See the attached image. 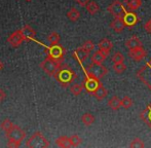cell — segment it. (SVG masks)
I'll use <instances>...</instances> for the list:
<instances>
[{"label": "cell", "instance_id": "obj_1", "mask_svg": "<svg viewBox=\"0 0 151 148\" xmlns=\"http://www.w3.org/2000/svg\"><path fill=\"white\" fill-rule=\"evenodd\" d=\"M54 77L63 88L69 86L75 80L76 73L68 65H61V67L54 74Z\"/></svg>", "mask_w": 151, "mask_h": 148}, {"label": "cell", "instance_id": "obj_2", "mask_svg": "<svg viewBox=\"0 0 151 148\" xmlns=\"http://www.w3.org/2000/svg\"><path fill=\"white\" fill-rule=\"evenodd\" d=\"M26 146L29 148H44L50 146V142L40 132H36L28 139Z\"/></svg>", "mask_w": 151, "mask_h": 148}, {"label": "cell", "instance_id": "obj_3", "mask_svg": "<svg viewBox=\"0 0 151 148\" xmlns=\"http://www.w3.org/2000/svg\"><path fill=\"white\" fill-rule=\"evenodd\" d=\"M45 50L48 58L52 59L55 61H58V62H63L64 56L66 54V50L60 43L50 44V46H46Z\"/></svg>", "mask_w": 151, "mask_h": 148}, {"label": "cell", "instance_id": "obj_4", "mask_svg": "<svg viewBox=\"0 0 151 148\" xmlns=\"http://www.w3.org/2000/svg\"><path fill=\"white\" fill-rule=\"evenodd\" d=\"M62 62H58V61H55L50 58H46L42 61V63L40 64L41 69L44 71L47 75L50 76H54V74L56 73V71L58 70L61 67Z\"/></svg>", "mask_w": 151, "mask_h": 148}, {"label": "cell", "instance_id": "obj_5", "mask_svg": "<svg viewBox=\"0 0 151 148\" xmlns=\"http://www.w3.org/2000/svg\"><path fill=\"white\" fill-rule=\"evenodd\" d=\"M137 77L145 84L146 86H148V88L151 91V63L148 62L147 64H145L137 73H136Z\"/></svg>", "mask_w": 151, "mask_h": 148}, {"label": "cell", "instance_id": "obj_6", "mask_svg": "<svg viewBox=\"0 0 151 148\" xmlns=\"http://www.w3.org/2000/svg\"><path fill=\"white\" fill-rule=\"evenodd\" d=\"M101 84L102 83H101V81H100L99 78L91 75L90 73H86V78H84V81H83V83H82V85H83V88H86V93H88V94L91 95L100 85H101Z\"/></svg>", "mask_w": 151, "mask_h": 148}, {"label": "cell", "instance_id": "obj_7", "mask_svg": "<svg viewBox=\"0 0 151 148\" xmlns=\"http://www.w3.org/2000/svg\"><path fill=\"white\" fill-rule=\"evenodd\" d=\"M5 135L7 137V139H12V140L18 142L19 144H21L22 141L25 139V137H26V132L23 129H21L20 126L14 124L9 132L6 133Z\"/></svg>", "mask_w": 151, "mask_h": 148}, {"label": "cell", "instance_id": "obj_8", "mask_svg": "<svg viewBox=\"0 0 151 148\" xmlns=\"http://www.w3.org/2000/svg\"><path fill=\"white\" fill-rule=\"evenodd\" d=\"M88 73H90L91 75L95 76V77L101 79L102 77H104L105 75H107L108 69L107 67H105L102 64H97V63H91L88 65Z\"/></svg>", "mask_w": 151, "mask_h": 148}, {"label": "cell", "instance_id": "obj_9", "mask_svg": "<svg viewBox=\"0 0 151 148\" xmlns=\"http://www.w3.org/2000/svg\"><path fill=\"white\" fill-rule=\"evenodd\" d=\"M107 10L114 17V18H117V17H121L124 14L125 8L123 7L122 3L119 1V0H114L111 4L107 7Z\"/></svg>", "mask_w": 151, "mask_h": 148}, {"label": "cell", "instance_id": "obj_10", "mask_svg": "<svg viewBox=\"0 0 151 148\" xmlns=\"http://www.w3.org/2000/svg\"><path fill=\"white\" fill-rule=\"evenodd\" d=\"M122 20L125 24V27H129V28H133L136 24L140 21V19L137 17V14L134 11L125 9L124 14L122 16Z\"/></svg>", "mask_w": 151, "mask_h": 148}, {"label": "cell", "instance_id": "obj_11", "mask_svg": "<svg viewBox=\"0 0 151 148\" xmlns=\"http://www.w3.org/2000/svg\"><path fill=\"white\" fill-rule=\"evenodd\" d=\"M129 55L134 61L140 62V61H142L146 57V50H145V48L141 45V46H138V47L129 50Z\"/></svg>", "mask_w": 151, "mask_h": 148}, {"label": "cell", "instance_id": "obj_12", "mask_svg": "<svg viewBox=\"0 0 151 148\" xmlns=\"http://www.w3.org/2000/svg\"><path fill=\"white\" fill-rule=\"evenodd\" d=\"M7 42L12 46V47H19L21 44L24 42V38H23L22 34H21L20 30L14 31L9 35L7 38Z\"/></svg>", "mask_w": 151, "mask_h": 148}, {"label": "cell", "instance_id": "obj_13", "mask_svg": "<svg viewBox=\"0 0 151 148\" xmlns=\"http://www.w3.org/2000/svg\"><path fill=\"white\" fill-rule=\"evenodd\" d=\"M20 32L22 34L24 41H30V40L34 39L36 36V32L34 29H32L29 25H25L22 29H20Z\"/></svg>", "mask_w": 151, "mask_h": 148}, {"label": "cell", "instance_id": "obj_14", "mask_svg": "<svg viewBox=\"0 0 151 148\" xmlns=\"http://www.w3.org/2000/svg\"><path fill=\"white\" fill-rule=\"evenodd\" d=\"M72 56H73V58L75 59L76 61H78L79 63H83L84 61L88 58L90 52H86V50H83L82 47H79V48H76V50H74Z\"/></svg>", "mask_w": 151, "mask_h": 148}, {"label": "cell", "instance_id": "obj_15", "mask_svg": "<svg viewBox=\"0 0 151 148\" xmlns=\"http://www.w3.org/2000/svg\"><path fill=\"white\" fill-rule=\"evenodd\" d=\"M140 117L151 130V103H149L147 105V107L140 113Z\"/></svg>", "mask_w": 151, "mask_h": 148}, {"label": "cell", "instance_id": "obj_16", "mask_svg": "<svg viewBox=\"0 0 151 148\" xmlns=\"http://www.w3.org/2000/svg\"><path fill=\"white\" fill-rule=\"evenodd\" d=\"M108 54L103 50H99L96 52H93V56H91V63H97V64H102L104 61L106 60Z\"/></svg>", "mask_w": 151, "mask_h": 148}, {"label": "cell", "instance_id": "obj_17", "mask_svg": "<svg viewBox=\"0 0 151 148\" xmlns=\"http://www.w3.org/2000/svg\"><path fill=\"white\" fill-rule=\"evenodd\" d=\"M110 27H111L115 32H121V31H123V29L125 28V24L121 17H117V18H115L111 22Z\"/></svg>", "mask_w": 151, "mask_h": 148}, {"label": "cell", "instance_id": "obj_18", "mask_svg": "<svg viewBox=\"0 0 151 148\" xmlns=\"http://www.w3.org/2000/svg\"><path fill=\"white\" fill-rule=\"evenodd\" d=\"M98 46H99V48L101 50H103V52H107V54L109 55L110 50H111L112 47H113V43H112L108 38H104V39H102L101 41L99 42Z\"/></svg>", "mask_w": 151, "mask_h": 148}, {"label": "cell", "instance_id": "obj_19", "mask_svg": "<svg viewBox=\"0 0 151 148\" xmlns=\"http://www.w3.org/2000/svg\"><path fill=\"white\" fill-rule=\"evenodd\" d=\"M108 106L112 110L116 111L121 107V99L117 96H113L108 100Z\"/></svg>", "mask_w": 151, "mask_h": 148}, {"label": "cell", "instance_id": "obj_20", "mask_svg": "<svg viewBox=\"0 0 151 148\" xmlns=\"http://www.w3.org/2000/svg\"><path fill=\"white\" fill-rule=\"evenodd\" d=\"M93 97H95L97 100H99V101H101V100H103V99H105L106 97L108 96V92H107V90H106L105 88H104L103 85H100L99 88H97V90L95 91V92L93 93Z\"/></svg>", "mask_w": 151, "mask_h": 148}, {"label": "cell", "instance_id": "obj_21", "mask_svg": "<svg viewBox=\"0 0 151 148\" xmlns=\"http://www.w3.org/2000/svg\"><path fill=\"white\" fill-rule=\"evenodd\" d=\"M124 44L129 50H131V48H135V47H138V46H141L142 41L139 37L133 36L132 38H129V39H127Z\"/></svg>", "mask_w": 151, "mask_h": 148}, {"label": "cell", "instance_id": "obj_22", "mask_svg": "<svg viewBox=\"0 0 151 148\" xmlns=\"http://www.w3.org/2000/svg\"><path fill=\"white\" fill-rule=\"evenodd\" d=\"M125 4H127L129 10H131V11H136V10L141 7L142 0H125Z\"/></svg>", "mask_w": 151, "mask_h": 148}, {"label": "cell", "instance_id": "obj_23", "mask_svg": "<svg viewBox=\"0 0 151 148\" xmlns=\"http://www.w3.org/2000/svg\"><path fill=\"white\" fill-rule=\"evenodd\" d=\"M86 10L88 11V14H91V16H95L96 14H98V12L100 11L99 4L96 1H93V0H91V1L86 4Z\"/></svg>", "mask_w": 151, "mask_h": 148}, {"label": "cell", "instance_id": "obj_24", "mask_svg": "<svg viewBox=\"0 0 151 148\" xmlns=\"http://www.w3.org/2000/svg\"><path fill=\"white\" fill-rule=\"evenodd\" d=\"M56 144L58 145L59 147L62 148H69L72 147L71 146V142H70V138L66 136H62L60 138H58L56 140Z\"/></svg>", "mask_w": 151, "mask_h": 148}, {"label": "cell", "instance_id": "obj_25", "mask_svg": "<svg viewBox=\"0 0 151 148\" xmlns=\"http://www.w3.org/2000/svg\"><path fill=\"white\" fill-rule=\"evenodd\" d=\"M67 18L69 19L71 22H77L80 18V12L78 11L75 7H72L71 9L67 12Z\"/></svg>", "mask_w": 151, "mask_h": 148}, {"label": "cell", "instance_id": "obj_26", "mask_svg": "<svg viewBox=\"0 0 151 148\" xmlns=\"http://www.w3.org/2000/svg\"><path fill=\"white\" fill-rule=\"evenodd\" d=\"M81 121L83 122L86 126H91L95 122V116L91 113H84L81 116Z\"/></svg>", "mask_w": 151, "mask_h": 148}, {"label": "cell", "instance_id": "obj_27", "mask_svg": "<svg viewBox=\"0 0 151 148\" xmlns=\"http://www.w3.org/2000/svg\"><path fill=\"white\" fill-rule=\"evenodd\" d=\"M132 106H133V100L131 97L124 96L121 99V107H123L124 109H129Z\"/></svg>", "mask_w": 151, "mask_h": 148}, {"label": "cell", "instance_id": "obj_28", "mask_svg": "<svg viewBox=\"0 0 151 148\" xmlns=\"http://www.w3.org/2000/svg\"><path fill=\"white\" fill-rule=\"evenodd\" d=\"M0 126H1V129L5 132V134H6V133H8L10 131V129H12V126H14V124H12V120H9V118H5Z\"/></svg>", "mask_w": 151, "mask_h": 148}, {"label": "cell", "instance_id": "obj_29", "mask_svg": "<svg viewBox=\"0 0 151 148\" xmlns=\"http://www.w3.org/2000/svg\"><path fill=\"white\" fill-rule=\"evenodd\" d=\"M82 90H83V85L82 84H73V85L70 88V91H71V94L74 95V96H79L82 93Z\"/></svg>", "mask_w": 151, "mask_h": 148}, {"label": "cell", "instance_id": "obj_30", "mask_svg": "<svg viewBox=\"0 0 151 148\" xmlns=\"http://www.w3.org/2000/svg\"><path fill=\"white\" fill-rule=\"evenodd\" d=\"M60 35L57 32H52L50 35L47 36V41L50 42V44H55V43H59L60 42Z\"/></svg>", "mask_w": 151, "mask_h": 148}, {"label": "cell", "instance_id": "obj_31", "mask_svg": "<svg viewBox=\"0 0 151 148\" xmlns=\"http://www.w3.org/2000/svg\"><path fill=\"white\" fill-rule=\"evenodd\" d=\"M113 69L117 74H122L125 70H127V65L124 64V62H123V63H117V64L113 65Z\"/></svg>", "mask_w": 151, "mask_h": 148}, {"label": "cell", "instance_id": "obj_32", "mask_svg": "<svg viewBox=\"0 0 151 148\" xmlns=\"http://www.w3.org/2000/svg\"><path fill=\"white\" fill-rule=\"evenodd\" d=\"M70 138V142H71V146L72 147H77L78 145L81 144V138H80L78 135H72Z\"/></svg>", "mask_w": 151, "mask_h": 148}, {"label": "cell", "instance_id": "obj_33", "mask_svg": "<svg viewBox=\"0 0 151 148\" xmlns=\"http://www.w3.org/2000/svg\"><path fill=\"white\" fill-rule=\"evenodd\" d=\"M124 62V56L121 52H117L113 55L112 57V63L113 64H117V63H123Z\"/></svg>", "mask_w": 151, "mask_h": 148}, {"label": "cell", "instance_id": "obj_34", "mask_svg": "<svg viewBox=\"0 0 151 148\" xmlns=\"http://www.w3.org/2000/svg\"><path fill=\"white\" fill-rule=\"evenodd\" d=\"M144 146H145V144H144V142L140 138L134 139V140L131 142V144H129V147L131 148H138V147L143 148Z\"/></svg>", "mask_w": 151, "mask_h": 148}, {"label": "cell", "instance_id": "obj_35", "mask_svg": "<svg viewBox=\"0 0 151 148\" xmlns=\"http://www.w3.org/2000/svg\"><path fill=\"white\" fill-rule=\"evenodd\" d=\"M83 50H86V52H91V50H93V48H95V45H93V41H91V40H86V42L83 43V45L81 46Z\"/></svg>", "mask_w": 151, "mask_h": 148}, {"label": "cell", "instance_id": "obj_36", "mask_svg": "<svg viewBox=\"0 0 151 148\" xmlns=\"http://www.w3.org/2000/svg\"><path fill=\"white\" fill-rule=\"evenodd\" d=\"M144 30L147 33L151 34V19H149V20L145 23V25H144Z\"/></svg>", "mask_w": 151, "mask_h": 148}, {"label": "cell", "instance_id": "obj_37", "mask_svg": "<svg viewBox=\"0 0 151 148\" xmlns=\"http://www.w3.org/2000/svg\"><path fill=\"white\" fill-rule=\"evenodd\" d=\"M7 147H19L21 144H19L18 142H16V141H14V140H12V139H7Z\"/></svg>", "mask_w": 151, "mask_h": 148}, {"label": "cell", "instance_id": "obj_38", "mask_svg": "<svg viewBox=\"0 0 151 148\" xmlns=\"http://www.w3.org/2000/svg\"><path fill=\"white\" fill-rule=\"evenodd\" d=\"M90 1H91V0H75L76 3L79 4L80 6H86Z\"/></svg>", "mask_w": 151, "mask_h": 148}, {"label": "cell", "instance_id": "obj_39", "mask_svg": "<svg viewBox=\"0 0 151 148\" xmlns=\"http://www.w3.org/2000/svg\"><path fill=\"white\" fill-rule=\"evenodd\" d=\"M5 97H6L5 92H4V91L2 90V88H0V104H1V103L4 101V99H5Z\"/></svg>", "mask_w": 151, "mask_h": 148}, {"label": "cell", "instance_id": "obj_40", "mask_svg": "<svg viewBox=\"0 0 151 148\" xmlns=\"http://www.w3.org/2000/svg\"><path fill=\"white\" fill-rule=\"evenodd\" d=\"M2 68H3V63H2L1 61H0V70H1Z\"/></svg>", "mask_w": 151, "mask_h": 148}, {"label": "cell", "instance_id": "obj_41", "mask_svg": "<svg viewBox=\"0 0 151 148\" xmlns=\"http://www.w3.org/2000/svg\"><path fill=\"white\" fill-rule=\"evenodd\" d=\"M26 1H28V2H30V1H32V0H26Z\"/></svg>", "mask_w": 151, "mask_h": 148}, {"label": "cell", "instance_id": "obj_42", "mask_svg": "<svg viewBox=\"0 0 151 148\" xmlns=\"http://www.w3.org/2000/svg\"><path fill=\"white\" fill-rule=\"evenodd\" d=\"M149 62H150V63H151V58H150V61H149Z\"/></svg>", "mask_w": 151, "mask_h": 148}, {"label": "cell", "instance_id": "obj_43", "mask_svg": "<svg viewBox=\"0 0 151 148\" xmlns=\"http://www.w3.org/2000/svg\"><path fill=\"white\" fill-rule=\"evenodd\" d=\"M0 129H1V126H0Z\"/></svg>", "mask_w": 151, "mask_h": 148}]
</instances>
